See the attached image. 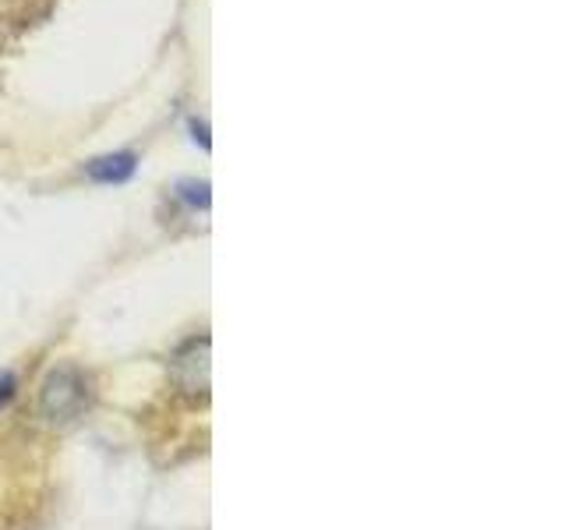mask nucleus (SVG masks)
<instances>
[{
    "label": "nucleus",
    "instance_id": "nucleus-1",
    "mask_svg": "<svg viewBox=\"0 0 565 530\" xmlns=\"http://www.w3.org/2000/svg\"><path fill=\"white\" fill-rule=\"evenodd\" d=\"M88 403H93V385H88V375L78 364H57L43 379L40 389V414L50 424H71L78 421Z\"/></svg>",
    "mask_w": 565,
    "mask_h": 530
},
{
    "label": "nucleus",
    "instance_id": "nucleus-3",
    "mask_svg": "<svg viewBox=\"0 0 565 530\" xmlns=\"http://www.w3.org/2000/svg\"><path fill=\"white\" fill-rule=\"evenodd\" d=\"M135 170H138L135 152H103L85 163L88 181H96V184H124V181H131Z\"/></svg>",
    "mask_w": 565,
    "mask_h": 530
},
{
    "label": "nucleus",
    "instance_id": "nucleus-6",
    "mask_svg": "<svg viewBox=\"0 0 565 530\" xmlns=\"http://www.w3.org/2000/svg\"><path fill=\"white\" fill-rule=\"evenodd\" d=\"M191 131H194V141H202V149H209V128L202 120H191Z\"/></svg>",
    "mask_w": 565,
    "mask_h": 530
},
{
    "label": "nucleus",
    "instance_id": "nucleus-2",
    "mask_svg": "<svg viewBox=\"0 0 565 530\" xmlns=\"http://www.w3.org/2000/svg\"><path fill=\"white\" fill-rule=\"evenodd\" d=\"M173 379L188 396L209 393V340H191L173 353Z\"/></svg>",
    "mask_w": 565,
    "mask_h": 530
},
{
    "label": "nucleus",
    "instance_id": "nucleus-4",
    "mask_svg": "<svg viewBox=\"0 0 565 530\" xmlns=\"http://www.w3.org/2000/svg\"><path fill=\"white\" fill-rule=\"evenodd\" d=\"M177 191H181V199H184L188 205H202V209H209V184H205V181H181V184H177Z\"/></svg>",
    "mask_w": 565,
    "mask_h": 530
},
{
    "label": "nucleus",
    "instance_id": "nucleus-5",
    "mask_svg": "<svg viewBox=\"0 0 565 530\" xmlns=\"http://www.w3.org/2000/svg\"><path fill=\"white\" fill-rule=\"evenodd\" d=\"M14 375H0V406H8L11 403V396H14Z\"/></svg>",
    "mask_w": 565,
    "mask_h": 530
}]
</instances>
